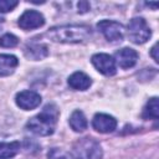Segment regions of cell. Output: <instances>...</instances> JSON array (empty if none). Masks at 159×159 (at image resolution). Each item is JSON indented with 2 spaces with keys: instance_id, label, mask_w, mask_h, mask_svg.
Wrapping results in <instances>:
<instances>
[{
  "instance_id": "9a60e30c",
  "label": "cell",
  "mask_w": 159,
  "mask_h": 159,
  "mask_svg": "<svg viewBox=\"0 0 159 159\" xmlns=\"http://www.w3.org/2000/svg\"><path fill=\"white\" fill-rule=\"evenodd\" d=\"M20 142H10L4 143L0 142V159H10L14 158L20 152Z\"/></svg>"
},
{
  "instance_id": "7c38bea8",
  "label": "cell",
  "mask_w": 159,
  "mask_h": 159,
  "mask_svg": "<svg viewBox=\"0 0 159 159\" xmlns=\"http://www.w3.org/2000/svg\"><path fill=\"white\" fill-rule=\"evenodd\" d=\"M24 53L29 60L39 61L48 56V47L43 43H29L26 45Z\"/></svg>"
},
{
  "instance_id": "6da1fadb",
  "label": "cell",
  "mask_w": 159,
  "mask_h": 159,
  "mask_svg": "<svg viewBox=\"0 0 159 159\" xmlns=\"http://www.w3.org/2000/svg\"><path fill=\"white\" fill-rule=\"evenodd\" d=\"M58 116H60V111L57 106L53 103H48L43 107L41 113L32 117L26 123V128L27 130H30L36 135H41V137L51 135L55 132Z\"/></svg>"
},
{
  "instance_id": "2e32d148",
  "label": "cell",
  "mask_w": 159,
  "mask_h": 159,
  "mask_svg": "<svg viewBox=\"0 0 159 159\" xmlns=\"http://www.w3.org/2000/svg\"><path fill=\"white\" fill-rule=\"evenodd\" d=\"M159 117V104H158V98L153 97L148 101L143 109V118L145 119H154L157 120Z\"/></svg>"
},
{
  "instance_id": "5bb4252c",
  "label": "cell",
  "mask_w": 159,
  "mask_h": 159,
  "mask_svg": "<svg viewBox=\"0 0 159 159\" xmlns=\"http://www.w3.org/2000/svg\"><path fill=\"white\" fill-rule=\"evenodd\" d=\"M70 125L75 132H83L84 129H87L88 123H87V119L82 111L77 109V111L72 112V114L70 117Z\"/></svg>"
},
{
  "instance_id": "30bf717a",
  "label": "cell",
  "mask_w": 159,
  "mask_h": 159,
  "mask_svg": "<svg viewBox=\"0 0 159 159\" xmlns=\"http://www.w3.org/2000/svg\"><path fill=\"white\" fill-rule=\"evenodd\" d=\"M114 61L119 65L120 68H130L137 63L138 52L130 47H123L114 55Z\"/></svg>"
},
{
  "instance_id": "7a4b0ae2",
  "label": "cell",
  "mask_w": 159,
  "mask_h": 159,
  "mask_svg": "<svg viewBox=\"0 0 159 159\" xmlns=\"http://www.w3.org/2000/svg\"><path fill=\"white\" fill-rule=\"evenodd\" d=\"M46 36L53 42L78 43L83 42L91 36V27L88 25H62L51 27Z\"/></svg>"
},
{
  "instance_id": "5b68a950",
  "label": "cell",
  "mask_w": 159,
  "mask_h": 159,
  "mask_svg": "<svg viewBox=\"0 0 159 159\" xmlns=\"http://www.w3.org/2000/svg\"><path fill=\"white\" fill-rule=\"evenodd\" d=\"M97 29L103 34V36L111 42L122 41L124 37V27L122 24L112 20H102L97 24Z\"/></svg>"
},
{
  "instance_id": "7402d4cb",
  "label": "cell",
  "mask_w": 159,
  "mask_h": 159,
  "mask_svg": "<svg viewBox=\"0 0 159 159\" xmlns=\"http://www.w3.org/2000/svg\"><path fill=\"white\" fill-rule=\"evenodd\" d=\"M145 5L149 6V7H153L154 10L158 7V2H145Z\"/></svg>"
},
{
  "instance_id": "ffe728a7",
  "label": "cell",
  "mask_w": 159,
  "mask_h": 159,
  "mask_svg": "<svg viewBox=\"0 0 159 159\" xmlns=\"http://www.w3.org/2000/svg\"><path fill=\"white\" fill-rule=\"evenodd\" d=\"M77 7H78V12H81V14H84V12H87L88 10H89V4L87 2V1H80L78 4H77Z\"/></svg>"
},
{
  "instance_id": "52a82bcc",
  "label": "cell",
  "mask_w": 159,
  "mask_h": 159,
  "mask_svg": "<svg viewBox=\"0 0 159 159\" xmlns=\"http://www.w3.org/2000/svg\"><path fill=\"white\" fill-rule=\"evenodd\" d=\"M17 24L22 30H34L41 27L45 24V17L36 10H27L19 17Z\"/></svg>"
},
{
  "instance_id": "ba28073f",
  "label": "cell",
  "mask_w": 159,
  "mask_h": 159,
  "mask_svg": "<svg viewBox=\"0 0 159 159\" xmlns=\"http://www.w3.org/2000/svg\"><path fill=\"white\" fill-rule=\"evenodd\" d=\"M16 104L24 109V111H30L40 106L41 103V96L35 92V91H22L16 94Z\"/></svg>"
},
{
  "instance_id": "44dd1931",
  "label": "cell",
  "mask_w": 159,
  "mask_h": 159,
  "mask_svg": "<svg viewBox=\"0 0 159 159\" xmlns=\"http://www.w3.org/2000/svg\"><path fill=\"white\" fill-rule=\"evenodd\" d=\"M150 56L153 57V60H154L155 62H159V57H158V43H155V45L152 47V50H150Z\"/></svg>"
},
{
  "instance_id": "e0dca14e",
  "label": "cell",
  "mask_w": 159,
  "mask_h": 159,
  "mask_svg": "<svg viewBox=\"0 0 159 159\" xmlns=\"http://www.w3.org/2000/svg\"><path fill=\"white\" fill-rule=\"evenodd\" d=\"M19 43V39L12 34H5L0 37L1 47H15Z\"/></svg>"
},
{
  "instance_id": "9c48e42d",
  "label": "cell",
  "mask_w": 159,
  "mask_h": 159,
  "mask_svg": "<svg viewBox=\"0 0 159 159\" xmlns=\"http://www.w3.org/2000/svg\"><path fill=\"white\" fill-rule=\"evenodd\" d=\"M92 125L99 133H111L117 127V119L106 113H97L92 119Z\"/></svg>"
},
{
  "instance_id": "8992f818",
  "label": "cell",
  "mask_w": 159,
  "mask_h": 159,
  "mask_svg": "<svg viewBox=\"0 0 159 159\" xmlns=\"http://www.w3.org/2000/svg\"><path fill=\"white\" fill-rule=\"evenodd\" d=\"M91 62L96 70L104 76H113L117 72L116 61L108 53H96L92 56Z\"/></svg>"
},
{
  "instance_id": "ac0fdd59",
  "label": "cell",
  "mask_w": 159,
  "mask_h": 159,
  "mask_svg": "<svg viewBox=\"0 0 159 159\" xmlns=\"http://www.w3.org/2000/svg\"><path fill=\"white\" fill-rule=\"evenodd\" d=\"M17 1L15 0H0V12H9L12 11L17 6Z\"/></svg>"
},
{
  "instance_id": "8fae6325",
  "label": "cell",
  "mask_w": 159,
  "mask_h": 159,
  "mask_svg": "<svg viewBox=\"0 0 159 159\" xmlns=\"http://www.w3.org/2000/svg\"><path fill=\"white\" fill-rule=\"evenodd\" d=\"M91 84L92 80L84 72L77 71L68 77V86L76 91H86L89 88Z\"/></svg>"
},
{
  "instance_id": "4fadbf2b",
  "label": "cell",
  "mask_w": 159,
  "mask_h": 159,
  "mask_svg": "<svg viewBox=\"0 0 159 159\" xmlns=\"http://www.w3.org/2000/svg\"><path fill=\"white\" fill-rule=\"evenodd\" d=\"M19 65V60L14 55L2 53L0 55V77H6L14 73Z\"/></svg>"
},
{
  "instance_id": "277c9868",
  "label": "cell",
  "mask_w": 159,
  "mask_h": 159,
  "mask_svg": "<svg viewBox=\"0 0 159 159\" xmlns=\"http://www.w3.org/2000/svg\"><path fill=\"white\" fill-rule=\"evenodd\" d=\"M127 34H128V39L137 45L147 42L152 36V31L143 17L132 19L127 26Z\"/></svg>"
},
{
  "instance_id": "d6986e66",
  "label": "cell",
  "mask_w": 159,
  "mask_h": 159,
  "mask_svg": "<svg viewBox=\"0 0 159 159\" xmlns=\"http://www.w3.org/2000/svg\"><path fill=\"white\" fill-rule=\"evenodd\" d=\"M47 159H67V155L63 150L58 148H52L47 153Z\"/></svg>"
},
{
  "instance_id": "3957f363",
  "label": "cell",
  "mask_w": 159,
  "mask_h": 159,
  "mask_svg": "<svg viewBox=\"0 0 159 159\" xmlns=\"http://www.w3.org/2000/svg\"><path fill=\"white\" fill-rule=\"evenodd\" d=\"M102 155L103 152L99 143L91 137L78 139L71 150L72 159H102Z\"/></svg>"
}]
</instances>
